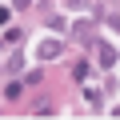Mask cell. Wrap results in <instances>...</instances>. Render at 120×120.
Returning a JSON list of instances; mask_svg holds the SVG:
<instances>
[{"label": "cell", "instance_id": "6da1fadb", "mask_svg": "<svg viewBox=\"0 0 120 120\" xmlns=\"http://www.w3.org/2000/svg\"><path fill=\"white\" fill-rule=\"evenodd\" d=\"M96 56H100V64H104V68H112V64H116V48H112V44H100V48H96Z\"/></svg>", "mask_w": 120, "mask_h": 120}, {"label": "cell", "instance_id": "7a4b0ae2", "mask_svg": "<svg viewBox=\"0 0 120 120\" xmlns=\"http://www.w3.org/2000/svg\"><path fill=\"white\" fill-rule=\"evenodd\" d=\"M56 52H60V40H44L40 44V60H52Z\"/></svg>", "mask_w": 120, "mask_h": 120}, {"label": "cell", "instance_id": "3957f363", "mask_svg": "<svg viewBox=\"0 0 120 120\" xmlns=\"http://www.w3.org/2000/svg\"><path fill=\"white\" fill-rule=\"evenodd\" d=\"M12 4H16V8H28V4H32V0H12Z\"/></svg>", "mask_w": 120, "mask_h": 120}, {"label": "cell", "instance_id": "277c9868", "mask_svg": "<svg viewBox=\"0 0 120 120\" xmlns=\"http://www.w3.org/2000/svg\"><path fill=\"white\" fill-rule=\"evenodd\" d=\"M4 20H8V8H0V24H4Z\"/></svg>", "mask_w": 120, "mask_h": 120}]
</instances>
